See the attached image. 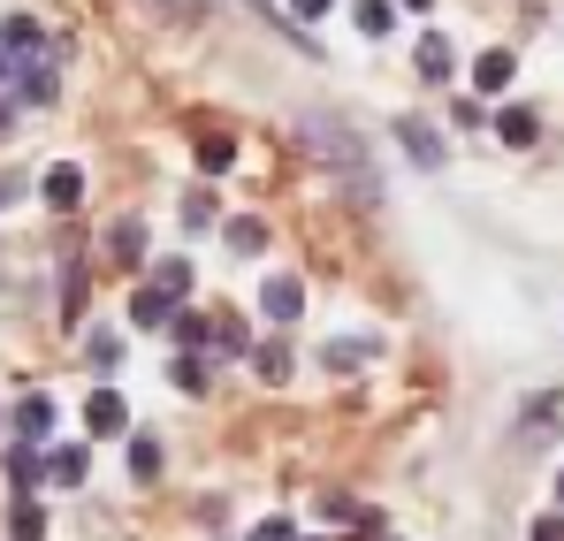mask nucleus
Listing matches in <instances>:
<instances>
[{"mask_svg":"<svg viewBox=\"0 0 564 541\" xmlns=\"http://www.w3.org/2000/svg\"><path fill=\"white\" fill-rule=\"evenodd\" d=\"M62 99V69H54V46L15 62V107H54Z\"/></svg>","mask_w":564,"mask_h":541,"instance_id":"obj_1","label":"nucleus"},{"mask_svg":"<svg viewBox=\"0 0 564 541\" xmlns=\"http://www.w3.org/2000/svg\"><path fill=\"white\" fill-rule=\"evenodd\" d=\"M260 313H268L275 328L305 321V282H297V274H268V282H260Z\"/></svg>","mask_w":564,"mask_h":541,"instance_id":"obj_2","label":"nucleus"},{"mask_svg":"<svg viewBox=\"0 0 564 541\" xmlns=\"http://www.w3.org/2000/svg\"><path fill=\"white\" fill-rule=\"evenodd\" d=\"M397 145L412 153V169H443V153H451V145H443V130H435V122H420V115H404V122H397Z\"/></svg>","mask_w":564,"mask_h":541,"instance_id":"obj_3","label":"nucleus"},{"mask_svg":"<svg viewBox=\"0 0 564 541\" xmlns=\"http://www.w3.org/2000/svg\"><path fill=\"white\" fill-rule=\"evenodd\" d=\"M54 420H62V412H54V397H46V389H31V397H23V404L8 412L15 443H46V435H54Z\"/></svg>","mask_w":564,"mask_h":541,"instance_id":"obj_4","label":"nucleus"},{"mask_svg":"<svg viewBox=\"0 0 564 541\" xmlns=\"http://www.w3.org/2000/svg\"><path fill=\"white\" fill-rule=\"evenodd\" d=\"M39 198H46L54 214H77V198H85V169H77V161H54V169L39 176Z\"/></svg>","mask_w":564,"mask_h":541,"instance_id":"obj_5","label":"nucleus"},{"mask_svg":"<svg viewBox=\"0 0 564 541\" xmlns=\"http://www.w3.org/2000/svg\"><path fill=\"white\" fill-rule=\"evenodd\" d=\"M85 428H93V435H130V404H122V389L99 381L93 397H85Z\"/></svg>","mask_w":564,"mask_h":541,"instance_id":"obj_6","label":"nucleus"},{"mask_svg":"<svg viewBox=\"0 0 564 541\" xmlns=\"http://www.w3.org/2000/svg\"><path fill=\"white\" fill-rule=\"evenodd\" d=\"M176 305H184V297H169L161 282H138V290H130V328H169Z\"/></svg>","mask_w":564,"mask_h":541,"instance_id":"obj_7","label":"nucleus"},{"mask_svg":"<svg viewBox=\"0 0 564 541\" xmlns=\"http://www.w3.org/2000/svg\"><path fill=\"white\" fill-rule=\"evenodd\" d=\"M511 77H519V54H511V46H488V54L473 62V91H480V99L511 91Z\"/></svg>","mask_w":564,"mask_h":541,"instance_id":"obj_8","label":"nucleus"},{"mask_svg":"<svg viewBox=\"0 0 564 541\" xmlns=\"http://www.w3.org/2000/svg\"><path fill=\"white\" fill-rule=\"evenodd\" d=\"M0 54H8V62H31V54H46V31H39V15H0Z\"/></svg>","mask_w":564,"mask_h":541,"instance_id":"obj_9","label":"nucleus"},{"mask_svg":"<svg viewBox=\"0 0 564 541\" xmlns=\"http://www.w3.org/2000/svg\"><path fill=\"white\" fill-rule=\"evenodd\" d=\"M85 473H93V451L85 443H54L46 451V480L54 488H85Z\"/></svg>","mask_w":564,"mask_h":541,"instance_id":"obj_10","label":"nucleus"},{"mask_svg":"<svg viewBox=\"0 0 564 541\" xmlns=\"http://www.w3.org/2000/svg\"><path fill=\"white\" fill-rule=\"evenodd\" d=\"M412 69H420L427 85H451V77H458V54H451V39H443V31H427V39H420V54H412Z\"/></svg>","mask_w":564,"mask_h":541,"instance_id":"obj_11","label":"nucleus"},{"mask_svg":"<svg viewBox=\"0 0 564 541\" xmlns=\"http://www.w3.org/2000/svg\"><path fill=\"white\" fill-rule=\"evenodd\" d=\"M39 480H46V451H39V443H8V488L31 496Z\"/></svg>","mask_w":564,"mask_h":541,"instance_id":"obj_12","label":"nucleus"},{"mask_svg":"<svg viewBox=\"0 0 564 541\" xmlns=\"http://www.w3.org/2000/svg\"><path fill=\"white\" fill-rule=\"evenodd\" d=\"M107 260H122V268H138V260H145V221H138V214L107 221Z\"/></svg>","mask_w":564,"mask_h":541,"instance_id":"obj_13","label":"nucleus"},{"mask_svg":"<svg viewBox=\"0 0 564 541\" xmlns=\"http://www.w3.org/2000/svg\"><path fill=\"white\" fill-rule=\"evenodd\" d=\"M375 336H336V344H328V351H321V366H328V374H359V366H375Z\"/></svg>","mask_w":564,"mask_h":541,"instance_id":"obj_14","label":"nucleus"},{"mask_svg":"<svg viewBox=\"0 0 564 541\" xmlns=\"http://www.w3.org/2000/svg\"><path fill=\"white\" fill-rule=\"evenodd\" d=\"M169 336H176V351H214V313H191V305H176Z\"/></svg>","mask_w":564,"mask_h":541,"instance_id":"obj_15","label":"nucleus"},{"mask_svg":"<svg viewBox=\"0 0 564 541\" xmlns=\"http://www.w3.org/2000/svg\"><path fill=\"white\" fill-rule=\"evenodd\" d=\"M496 138H503L511 153H527V145L542 138V115H534V107H503V115H496Z\"/></svg>","mask_w":564,"mask_h":541,"instance_id":"obj_16","label":"nucleus"},{"mask_svg":"<svg viewBox=\"0 0 564 541\" xmlns=\"http://www.w3.org/2000/svg\"><path fill=\"white\" fill-rule=\"evenodd\" d=\"M221 245L252 260V252H268V221H260V214H229V221H221Z\"/></svg>","mask_w":564,"mask_h":541,"instance_id":"obj_17","label":"nucleus"},{"mask_svg":"<svg viewBox=\"0 0 564 541\" xmlns=\"http://www.w3.org/2000/svg\"><path fill=\"white\" fill-rule=\"evenodd\" d=\"M397 15H404L397 0H351V23H359V39H389V31H397Z\"/></svg>","mask_w":564,"mask_h":541,"instance_id":"obj_18","label":"nucleus"},{"mask_svg":"<svg viewBox=\"0 0 564 541\" xmlns=\"http://www.w3.org/2000/svg\"><path fill=\"white\" fill-rule=\"evenodd\" d=\"M8 541H46V504H39V496H15V511H8Z\"/></svg>","mask_w":564,"mask_h":541,"instance_id":"obj_19","label":"nucleus"},{"mask_svg":"<svg viewBox=\"0 0 564 541\" xmlns=\"http://www.w3.org/2000/svg\"><path fill=\"white\" fill-rule=\"evenodd\" d=\"M198 169H206V176H229V169H237V138H229V130H206V138H198Z\"/></svg>","mask_w":564,"mask_h":541,"instance_id":"obj_20","label":"nucleus"},{"mask_svg":"<svg viewBox=\"0 0 564 541\" xmlns=\"http://www.w3.org/2000/svg\"><path fill=\"white\" fill-rule=\"evenodd\" d=\"M214 359H252V328H245L237 313L214 321Z\"/></svg>","mask_w":564,"mask_h":541,"instance_id":"obj_21","label":"nucleus"},{"mask_svg":"<svg viewBox=\"0 0 564 541\" xmlns=\"http://www.w3.org/2000/svg\"><path fill=\"white\" fill-rule=\"evenodd\" d=\"M169 381H176L184 397H206V381H214V366H206V351H176V366H169Z\"/></svg>","mask_w":564,"mask_h":541,"instance_id":"obj_22","label":"nucleus"},{"mask_svg":"<svg viewBox=\"0 0 564 541\" xmlns=\"http://www.w3.org/2000/svg\"><path fill=\"white\" fill-rule=\"evenodd\" d=\"M252 366H260V381H268V389H282V381L297 374V359H290V344H252Z\"/></svg>","mask_w":564,"mask_h":541,"instance_id":"obj_23","label":"nucleus"},{"mask_svg":"<svg viewBox=\"0 0 564 541\" xmlns=\"http://www.w3.org/2000/svg\"><path fill=\"white\" fill-rule=\"evenodd\" d=\"M122 465H130V480H161V443H153V435H130Z\"/></svg>","mask_w":564,"mask_h":541,"instance_id":"obj_24","label":"nucleus"},{"mask_svg":"<svg viewBox=\"0 0 564 541\" xmlns=\"http://www.w3.org/2000/svg\"><path fill=\"white\" fill-rule=\"evenodd\" d=\"M85 359H93V374H115V366H122V336H115V328H93V336H85Z\"/></svg>","mask_w":564,"mask_h":541,"instance_id":"obj_25","label":"nucleus"},{"mask_svg":"<svg viewBox=\"0 0 564 541\" xmlns=\"http://www.w3.org/2000/svg\"><path fill=\"white\" fill-rule=\"evenodd\" d=\"M153 282H161L169 297H184V305H191V282H198V274H191V260H184V252H169V260L153 268Z\"/></svg>","mask_w":564,"mask_h":541,"instance_id":"obj_26","label":"nucleus"},{"mask_svg":"<svg viewBox=\"0 0 564 541\" xmlns=\"http://www.w3.org/2000/svg\"><path fill=\"white\" fill-rule=\"evenodd\" d=\"M184 229H214V191H184Z\"/></svg>","mask_w":564,"mask_h":541,"instance_id":"obj_27","label":"nucleus"},{"mask_svg":"<svg viewBox=\"0 0 564 541\" xmlns=\"http://www.w3.org/2000/svg\"><path fill=\"white\" fill-rule=\"evenodd\" d=\"M62 321H85V268L62 274Z\"/></svg>","mask_w":564,"mask_h":541,"instance_id":"obj_28","label":"nucleus"},{"mask_svg":"<svg viewBox=\"0 0 564 541\" xmlns=\"http://www.w3.org/2000/svg\"><path fill=\"white\" fill-rule=\"evenodd\" d=\"M527 420H534V428H564V397H534Z\"/></svg>","mask_w":564,"mask_h":541,"instance_id":"obj_29","label":"nucleus"},{"mask_svg":"<svg viewBox=\"0 0 564 541\" xmlns=\"http://www.w3.org/2000/svg\"><path fill=\"white\" fill-rule=\"evenodd\" d=\"M321 519H367V511H359L344 488H328V496H321Z\"/></svg>","mask_w":564,"mask_h":541,"instance_id":"obj_30","label":"nucleus"},{"mask_svg":"<svg viewBox=\"0 0 564 541\" xmlns=\"http://www.w3.org/2000/svg\"><path fill=\"white\" fill-rule=\"evenodd\" d=\"M527 541H564V511H542V519L527 527Z\"/></svg>","mask_w":564,"mask_h":541,"instance_id":"obj_31","label":"nucleus"},{"mask_svg":"<svg viewBox=\"0 0 564 541\" xmlns=\"http://www.w3.org/2000/svg\"><path fill=\"white\" fill-rule=\"evenodd\" d=\"M252 541H297V527H290V519H260V527H252Z\"/></svg>","mask_w":564,"mask_h":541,"instance_id":"obj_32","label":"nucleus"},{"mask_svg":"<svg viewBox=\"0 0 564 541\" xmlns=\"http://www.w3.org/2000/svg\"><path fill=\"white\" fill-rule=\"evenodd\" d=\"M328 8H336V0H290V15H297V23H321Z\"/></svg>","mask_w":564,"mask_h":541,"instance_id":"obj_33","label":"nucleus"},{"mask_svg":"<svg viewBox=\"0 0 564 541\" xmlns=\"http://www.w3.org/2000/svg\"><path fill=\"white\" fill-rule=\"evenodd\" d=\"M23 198V176H0V206H15Z\"/></svg>","mask_w":564,"mask_h":541,"instance_id":"obj_34","label":"nucleus"},{"mask_svg":"<svg viewBox=\"0 0 564 541\" xmlns=\"http://www.w3.org/2000/svg\"><path fill=\"white\" fill-rule=\"evenodd\" d=\"M0 91H15V62L8 54H0Z\"/></svg>","mask_w":564,"mask_h":541,"instance_id":"obj_35","label":"nucleus"},{"mask_svg":"<svg viewBox=\"0 0 564 541\" xmlns=\"http://www.w3.org/2000/svg\"><path fill=\"white\" fill-rule=\"evenodd\" d=\"M397 8H435V0H397Z\"/></svg>","mask_w":564,"mask_h":541,"instance_id":"obj_36","label":"nucleus"},{"mask_svg":"<svg viewBox=\"0 0 564 541\" xmlns=\"http://www.w3.org/2000/svg\"><path fill=\"white\" fill-rule=\"evenodd\" d=\"M557 511H564V473H557Z\"/></svg>","mask_w":564,"mask_h":541,"instance_id":"obj_37","label":"nucleus"},{"mask_svg":"<svg viewBox=\"0 0 564 541\" xmlns=\"http://www.w3.org/2000/svg\"><path fill=\"white\" fill-rule=\"evenodd\" d=\"M0 428H8V412H0Z\"/></svg>","mask_w":564,"mask_h":541,"instance_id":"obj_38","label":"nucleus"}]
</instances>
